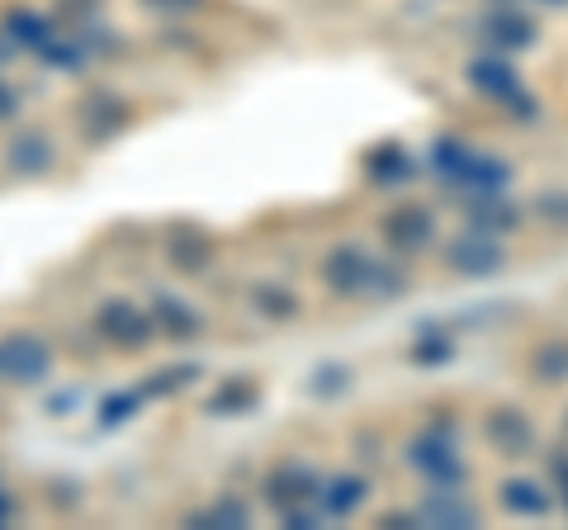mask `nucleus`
Returning <instances> with one entry per match:
<instances>
[{
  "mask_svg": "<svg viewBox=\"0 0 568 530\" xmlns=\"http://www.w3.org/2000/svg\"><path fill=\"white\" fill-rule=\"evenodd\" d=\"M317 279H323V289L332 298H342V304H355V298L388 304V298L407 294V275L398 271V256L379 261V256H369L361 242H336L332 252H323Z\"/></svg>",
  "mask_w": 568,
  "mask_h": 530,
  "instance_id": "obj_1",
  "label": "nucleus"
},
{
  "mask_svg": "<svg viewBox=\"0 0 568 530\" xmlns=\"http://www.w3.org/2000/svg\"><path fill=\"white\" fill-rule=\"evenodd\" d=\"M426 166H432V175L459 204L478 200V194H507L511 181H517V171H511L503 156L474 147L469 137H459V133H440L432 152H426Z\"/></svg>",
  "mask_w": 568,
  "mask_h": 530,
  "instance_id": "obj_2",
  "label": "nucleus"
},
{
  "mask_svg": "<svg viewBox=\"0 0 568 530\" xmlns=\"http://www.w3.org/2000/svg\"><path fill=\"white\" fill-rule=\"evenodd\" d=\"M403 459L432 492H459L469 483V459H465V450H459V431H455L450 417L426 421V427L407 440Z\"/></svg>",
  "mask_w": 568,
  "mask_h": 530,
  "instance_id": "obj_3",
  "label": "nucleus"
},
{
  "mask_svg": "<svg viewBox=\"0 0 568 530\" xmlns=\"http://www.w3.org/2000/svg\"><path fill=\"white\" fill-rule=\"evenodd\" d=\"M465 81L474 95H484L503 119L511 123H536L540 119V100L526 85L517 58H503V52H478L465 62Z\"/></svg>",
  "mask_w": 568,
  "mask_h": 530,
  "instance_id": "obj_4",
  "label": "nucleus"
},
{
  "mask_svg": "<svg viewBox=\"0 0 568 530\" xmlns=\"http://www.w3.org/2000/svg\"><path fill=\"white\" fill-rule=\"evenodd\" d=\"M91 332H95L100 346L119 350V356H138V350H148L156 342V327H152L148 304H133V298H123V294L104 298V304L95 308Z\"/></svg>",
  "mask_w": 568,
  "mask_h": 530,
  "instance_id": "obj_5",
  "label": "nucleus"
},
{
  "mask_svg": "<svg viewBox=\"0 0 568 530\" xmlns=\"http://www.w3.org/2000/svg\"><path fill=\"white\" fill-rule=\"evenodd\" d=\"M474 43L478 52H503V58H526L540 48V24L526 6H484L474 20Z\"/></svg>",
  "mask_w": 568,
  "mask_h": 530,
  "instance_id": "obj_6",
  "label": "nucleus"
},
{
  "mask_svg": "<svg viewBox=\"0 0 568 530\" xmlns=\"http://www.w3.org/2000/svg\"><path fill=\"white\" fill-rule=\"evenodd\" d=\"M478 436H484V446L503 459H526L540 446L536 421H530V412L517 408V402H497V408H488L478 417Z\"/></svg>",
  "mask_w": 568,
  "mask_h": 530,
  "instance_id": "obj_7",
  "label": "nucleus"
},
{
  "mask_svg": "<svg viewBox=\"0 0 568 530\" xmlns=\"http://www.w3.org/2000/svg\"><path fill=\"white\" fill-rule=\"evenodd\" d=\"M0 379L20 384V388H39L52 379V346L39 332H6L0 337Z\"/></svg>",
  "mask_w": 568,
  "mask_h": 530,
  "instance_id": "obj_8",
  "label": "nucleus"
},
{
  "mask_svg": "<svg viewBox=\"0 0 568 530\" xmlns=\"http://www.w3.org/2000/svg\"><path fill=\"white\" fill-rule=\"evenodd\" d=\"M379 237L388 246V256H398V261H413L422 256L426 246L436 242V214L426 204H394L388 214L379 218Z\"/></svg>",
  "mask_w": 568,
  "mask_h": 530,
  "instance_id": "obj_9",
  "label": "nucleus"
},
{
  "mask_svg": "<svg viewBox=\"0 0 568 530\" xmlns=\"http://www.w3.org/2000/svg\"><path fill=\"white\" fill-rule=\"evenodd\" d=\"M440 261H446V271L459 275V279H493L507 271V246L503 237H484V233H459L446 242V252H440Z\"/></svg>",
  "mask_w": 568,
  "mask_h": 530,
  "instance_id": "obj_10",
  "label": "nucleus"
},
{
  "mask_svg": "<svg viewBox=\"0 0 568 530\" xmlns=\"http://www.w3.org/2000/svg\"><path fill=\"white\" fill-rule=\"evenodd\" d=\"M148 313H152L156 342L190 346V342L204 337V313L194 308L185 294H175V289H152V294H148Z\"/></svg>",
  "mask_w": 568,
  "mask_h": 530,
  "instance_id": "obj_11",
  "label": "nucleus"
},
{
  "mask_svg": "<svg viewBox=\"0 0 568 530\" xmlns=\"http://www.w3.org/2000/svg\"><path fill=\"white\" fill-rule=\"evenodd\" d=\"M317 483H323V473L317 469L298 465V459H284V465H275L261 479V498H265V507H271L275 517H284V511H294V507L317 502Z\"/></svg>",
  "mask_w": 568,
  "mask_h": 530,
  "instance_id": "obj_12",
  "label": "nucleus"
},
{
  "mask_svg": "<svg viewBox=\"0 0 568 530\" xmlns=\"http://www.w3.org/2000/svg\"><path fill=\"white\" fill-rule=\"evenodd\" d=\"M465 227L484 237H517L526 227V208L511 194H478L465 200Z\"/></svg>",
  "mask_w": 568,
  "mask_h": 530,
  "instance_id": "obj_13",
  "label": "nucleus"
},
{
  "mask_svg": "<svg viewBox=\"0 0 568 530\" xmlns=\"http://www.w3.org/2000/svg\"><path fill=\"white\" fill-rule=\"evenodd\" d=\"M497 507L517 521H545L555 511V488L549 479H530V473H511V479L497 483Z\"/></svg>",
  "mask_w": 568,
  "mask_h": 530,
  "instance_id": "obj_14",
  "label": "nucleus"
},
{
  "mask_svg": "<svg viewBox=\"0 0 568 530\" xmlns=\"http://www.w3.org/2000/svg\"><path fill=\"white\" fill-rule=\"evenodd\" d=\"M0 29H6V39L20 52L39 58V52L62 33V20H52V14L33 10V6H6V14H0Z\"/></svg>",
  "mask_w": 568,
  "mask_h": 530,
  "instance_id": "obj_15",
  "label": "nucleus"
},
{
  "mask_svg": "<svg viewBox=\"0 0 568 530\" xmlns=\"http://www.w3.org/2000/svg\"><path fill=\"white\" fill-rule=\"evenodd\" d=\"M413 511H417V526H436V530H474V526H484V511L465 498V488L459 492H432L426 488V498Z\"/></svg>",
  "mask_w": 568,
  "mask_h": 530,
  "instance_id": "obj_16",
  "label": "nucleus"
},
{
  "mask_svg": "<svg viewBox=\"0 0 568 530\" xmlns=\"http://www.w3.org/2000/svg\"><path fill=\"white\" fill-rule=\"evenodd\" d=\"M213 256H219V246H213V237L204 233V227H171L166 233V265L175 275H209Z\"/></svg>",
  "mask_w": 568,
  "mask_h": 530,
  "instance_id": "obj_17",
  "label": "nucleus"
},
{
  "mask_svg": "<svg viewBox=\"0 0 568 530\" xmlns=\"http://www.w3.org/2000/svg\"><path fill=\"white\" fill-rule=\"evenodd\" d=\"M81 137L91 147H100V143H110V137H119L123 129L133 123V104L129 100H119V95H91L81 104Z\"/></svg>",
  "mask_w": 568,
  "mask_h": 530,
  "instance_id": "obj_18",
  "label": "nucleus"
},
{
  "mask_svg": "<svg viewBox=\"0 0 568 530\" xmlns=\"http://www.w3.org/2000/svg\"><path fill=\"white\" fill-rule=\"evenodd\" d=\"M365 502H369L365 473H327V479L317 483V507H323L327 521H351Z\"/></svg>",
  "mask_w": 568,
  "mask_h": 530,
  "instance_id": "obj_19",
  "label": "nucleus"
},
{
  "mask_svg": "<svg viewBox=\"0 0 568 530\" xmlns=\"http://www.w3.org/2000/svg\"><path fill=\"white\" fill-rule=\"evenodd\" d=\"M52 162H58V143H52L48 133L39 129H24V133H14L10 137V147H6V166L20 175V181H33V175H48Z\"/></svg>",
  "mask_w": 568,
  "mask_h": 530,
  "instance_id": "obj_20",
  "label": "nucleus"
},
{
  "mask_svg": "<svg viewBox=\"0 0 568 530\" xmlns=\"http://www.w3.org/2000/svg\"><path fill=\"white\" fill-rule=\"evenodd\" d=\"M246 308H252L261 323L280 327V323H298V317H304V298H298V289L280 285V279H261V285L246 289Z\"/></svg>",
  "mask_w": 568,
  "mask_h": 530,
  "instance_id": "obj_21",
  "label": "nucleus"
},
{
  "mask_svg": "<svg viewBox=\"0 0 568 530\" xmlns=\"http://www.w3.org/2000/svg\"><path fill=\"white\" fill-rule=\"evenodd\" d=\"M361 171H365V181L375 190H398V185H407L417 175V162H413V152H407L403 143H379L361 162Z\"/></svg>",
  "mask_w": 568,
  "mask_h": 530,
  "instance_id": "obj_22",
  "label": "nucleus"
},
{
  "mask_svg": "<svg viewBox=\"0 0 568 530\" xmlns=\"http://www.w3.org/2000/svg\"><path fill=\"white\" fill-rule=\"evenodd\" d=\"M261 408V384L256 379H246V375H233V379H223V384H213L209 388V398H204V412L209 417H246V412H256Z\"/></svg>",
  "mask_w": 568,
  "mask_h": 530,
  "instance_id": "obj_23",
  "label": "nucleus"
},
{
  "mask_svg": "<svg viewBox=\"0 0 568 530\" xmlns=\"http://www.w3.org/2000/svg\"><path fill=\"white\" fill-rule=\"evenodd\" d=\"M526 375L540 388H564L568 384V332L559 337H545L536 350L526 356Z\"/></svg>",
  "mask_w": 568,
  "mask_h": 530,
  "instance_id": "obj_24",
  "label": "nucleus"
},
{
  "mask_svg": "<svg viewBox=\"0 0 568 530\" xmlns=\"http://www.w3.org/2000/svg\"><path fill=\"white\" fill-rule=\"evenodd\" d=\"M185 526H194V530H242V526H252V507H246L242 498H233V492H223V498H213L209 507H200V511H190L185 517Z\"/></svg>",
  "mask_w": 568,
  "mask_h": 530,
  "instance_id": "obj_25",
  "label": "nucleus"
},
{
  "mask_svg": "<svg viewBox=\"0 0 568 530\" xmlns=\"http://www.w3.org/2000/svg\"><path fill=\"white\" fill-rule=\"evenodd\" d=\"M142 402H148V394H142V388H114V394H104V398H100V408H95V427H100V431H119V427H129V421L142 412Z\"/></svg>",
  "mask_w": 568,
  "mask_h": 530,
  "instance_id": "obj_26",
  "label": "nucleus"
},
{
  "mask_svg": "<svg viewBox=\"0 0 568 530\" xmlns=\"http://www.w3.org/2000/svg\"><path fill=\"white\" fill-rule=\"evenodd\" d=\"M200 375H204V365H166V369H152L148 379H142L138 388L142 394H148V402L152 398H175L181 394V388H190V384H200Z\"/></svg>",
  "mask_w": 568,
  "mask_h": 530,
  "instance_id": "obj_27",
  "label": "nucleus"
},
{
  "mask_svg": "<svg viewBox=\"0 0 568 530\" xmlns=\"http://www.w3.org/2000/svg\"><path fill=\"white\" fill-rule=\"evenodd\" d=\"M455 356V342L446 337V332H422V337H413V346H407V360L413 365H446Z\"/></svg>",
  "mask_w": 568,
  "mask_h": 530,
  "instance_id": "obj_28",
  "label": "nucleus"
},
{
  "mask_svg": "<svg viewBox=\"0 0 568 530\" xmlns=\"http://www.w3.org/2000/svg\"><path fill=\"white\" fill-rule=\"evenodd\" d=\"M545 473H549V488H555V507L568 517V440H564V446L549 450Z\"/></svg>",
  "mask_w": 568,
  "mask_h": 530,
  "instance_id": "obj_29",
  "label": "nucleus"
},
{
  "mask_svg": "<svg viewBox=\"0 0 568 530\" xmlns=\"http://www.w3.org/2000/svg\"><path fill=\"white\" fill-rule=\"evenodd\" d=\"M138 6L152 14H166V20H181V14H204L213 0H138Z\"/></svg>",
  "mask_w": 568,
  "mask_h": 530,
  "instance_id": "obj_30",
  "label": "nucleus"
},
{
  "mask_svg": "<svg viewBox=\"0 0 568 530\" xmlns=\"http://www.w3.org/2000/svg\"><path fill=\"white\" fill-rule=\"evenodd\" d=\"M346 384H351V369H346V365H327V369H317L313 394H317V398H332V394H342Z\"/></svg>",
  "mask_w": 568,
  "mask_h": 530,
  "instance_id": "obj_31",
  "label": "nucleus"
},
{
  "mask_svg": "<svg viewBox=\"0 0 568 530\" xmlns=\"http://www.w3.org/2000/svg\"><path fill=\"white\" fill-rule=\"evenodd\" d=\"M540 218H555L559 227H568V194H545V200L536 204Z\"/></svg>",
  "mask_w": 568,
  "mask_h": 530,
  "instance_id": "obj_32",
  "label": "nucleus"
},
{
  "mask_svg": "<svg viewBox=\"0 0 568 530\" xmlns=\"http://www.w3.org/2000/svg\"><path fill=\"white\" fill-rule=\"evenodd\" d=\"M14 114H20V95H14L6 85V77H0V123H10Z\"/></svg>",
  "mask_w": 568,
  "mask_h": 530,
  "instance_id": "obj_33",
  "label": "nucleus"
},
{
  "mask_svg": "<svg viewBox=\"0 0 568 530\" xmlns=\"http://www.w3.org/2000/svg\"><path fill=\"white\" fill-rule=\"evenodd\" d=\"M10 521H14V498L6 492V483H0V530H6Z\"/></svg>",
  "mask_w": 568,
  "mask_h": 530,
  "instance_id": "obj_34",
  "label": "nucleus"
},
{
  "mask_svg": "<svg viewBox=\"0 0 568 530\" xmlns=\"http://www.w3.org/2000/svg\"><path fill=\"white\" fill-rule=\"evenodd\" d=\"M14 58H20V48H14V43L6 39V29H0V67H10Z\"/></svg>",
  "mask_w": 568,
  "mask_h": 530,
  "instance_id": "obj_35",
  "label": "nucleus"
},
{
  "mask_svg": "<svg viewBox=\"0 0 568 530\" xmlns=\"http://www.w3.org/2000/svg\"><path fill=\"white\" fill-rule=\"evenodd\" d=\"M530 6H549V10H568V0H530Z\"/></svg>",
  "mask_w": 568,
  "mask_h": 530,
  "instance_id": "obj_36",
  "label": "nucleus"
},
{
  "mask_svg": "<svg viewBox=\"0 0 568 530\" xmlns=\"http://www.w3.org/2000/svg\"><path fill=\"white\" fill-rule=\"evenodd\" d=\"M484 6H530V0H484Z\"/></svg>",
  "mask_w": 568,
  "mask_h": 530,
  "instance_id": "obj_37",
  "label": "nucleus"
},
{
  "mask_svg": "<svg viewBox=\"0 0 568 530\" xmlns=\"http://www.w3.org/2000/svg\"><path fill=\"white\" fill-rule=\"evenodd\" d=\"M564 440H568V408H564Z\"/></svg>",
  "mask_w": 568,
  "mask_h": 530,
  "instance_id": "obj_38",
  "label": "nucleus"
}]
</instances>
